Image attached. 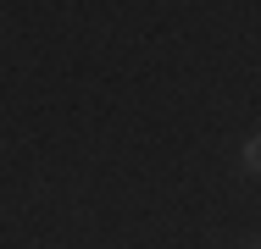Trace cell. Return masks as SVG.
<instances>
[{
  "label": "cell",
  "mask_w": 261,
  "mask_h": 249,
  "mask_svg": "<svg viewBox=\"0 0 261 249\" xmlns=\"http://www.w3.org/2000/svg\"><path fill=\"white\" fill-rule=\"evenodd\" d=\"M261 139H256V133H250V139H245V172H250V177H256V166H261Z\"/></svg>",
  "instance_id": "6da1fadb"
}]
</instances>
